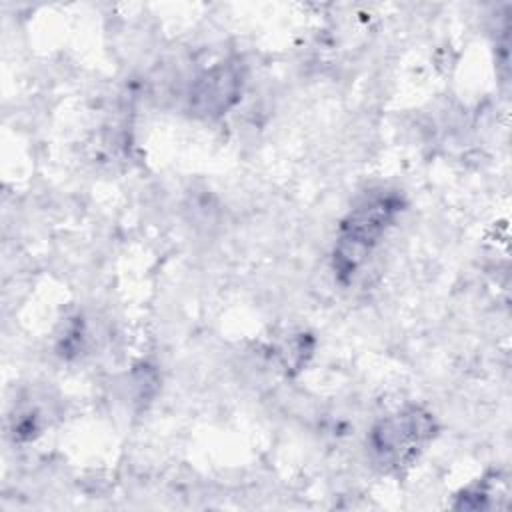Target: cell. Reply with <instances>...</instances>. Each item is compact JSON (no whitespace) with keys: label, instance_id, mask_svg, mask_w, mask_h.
I'll return each instance as SVG.
<instances>
[{"label":"cell","instance_id":"6da1fadb","mask_svg":"<svg viewBox=\"0 0 512 512\" xmlns=\"http://www.w3.org/2000/svg\"><path fill=\"white\" fill-rule=\"evenodd\" d=\"M434 434V420L418 406L382 418L370 432L368 448L376 466L396 472L410 466Z\"/></svg>","mask_w":512,"mask_h":512},{"label":"cell","instance_id":"7a4b0ae2","mask_svg":"<svg viewBox=\"0 0 512 512\" xmlns=\"http://www.w3.org/2000/svg\"><path fill=\"white\" fill-rule=\"evenodd\" d=\"M398 210L400 198L390 192L366 196L356 208H352L340 228V242L336 248L338 272L348 274L356 270L384 230L392 224Z\"/></svg>","mask_w":512,"mask_h":512},{"label":"cell","instance_id":"3957f363","mask_svg":"<svg viewBox=\"0 0 512 512\" xmlns=\"http://www.w3.org/2000/svg\"><path fill=\"white\" fill-rule=\"evenodd\" d=\"M242 72L236 62H220L206 70L190 90V108L200 116H220L240 96Z\"/></svg>","mask_w":512,"mask_h":512}]
</instances>
